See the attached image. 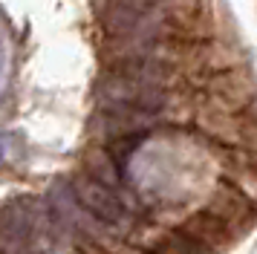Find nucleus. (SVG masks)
Segmentation results:
<instances>
[{"instance_id":"nucleus-2","label":"nucleus","mask_w":257,"mask_h":254,"mask_svg":"<svg viewBox=\"0 0 257 254\" xmlns=\"http://www.w3.org/2000/svg\"><path fill=\"white\" fill-rule=\"evenodd\" d=\"M0 254H3V248H0Z\"/></svg>"},{"instance_id":"nucleus-1","label":"nucleus","mask_w":257,"mask_h":254,"mask_svg":"<svg viewBox=\"0 0 257 254\" xmlns=\"http://www.w3.org/2000/svg\"><path fill=\"white\" fill-rule=\"evenodd\" d=\"M202 95L205 98L199 104H205L211 110H220V113H245L257 101V81L245 67H234V69L211 75L202 84Z\"/></svg>"}]
</instances>
